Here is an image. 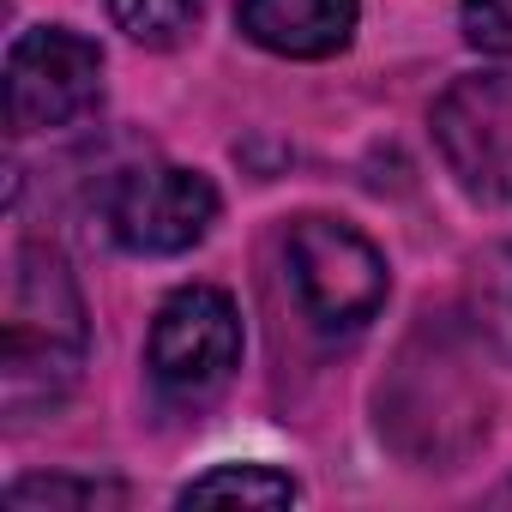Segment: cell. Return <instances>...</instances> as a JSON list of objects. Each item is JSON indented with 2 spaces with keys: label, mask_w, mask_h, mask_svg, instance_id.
I'll return each instance as SVG.
<instances>
[{
  "label": "cell",
  "mask_w": 512,
  "mask_h": 512,
  "mask_svg": "<svg viewBox=\"0 0 512 512\" xmlns=\"http://www.w3.org/2000/svg\"><path fill=\"white\" fill-rule=\"evenodd\" d=\"M91 320L73 266L49 241H19L7 260V308H0V404L13 422L55 410L85 368Z\"/></svg>",
  "instance_id": "obj_1"
},
{
  "label": "cell",
  "mask_w": 512,
  "mask_h": 512,
  "mask_svg": "<svg viewBox=\"0 0 512 512\" xmlns=\"http://www.w3.org/2000/svg\"><path fill=\"white\" fill-rule=\"evenodd\" d=\"M380 434L422 470H452L488 434V386L458 326L422 320L380 380Z\"/></svg>",
  "instance_id": "obj_2"
},
{
  "label": "cell",
  "mask_w": 512,
  "mask_h": 512,
  "mask_svg": "<svg viewBox=\"0 0 512 512\" xmlns=\"http://www.w3.org/2000/svg\"><path fill=\"white\" fill-rule=\"evenodd\" d=\"M284 266H290V290L308 314L314 332L326 338H350L362 332L380 308H386V253L344 217H296L284 229Z\"/></svg>",
  "instance_id": "obj_3"
},
{
  "label": "cell",
  "mask_w": 512,
  "mask_h": 512,
  "mask_svg": "<svg viewBox=\"0 0 512 512\" xmlns=\"http://www.w3.org/2000/svg\"><path fill=\"white\" fill-rule=\"evenodd\" d=\"M145 368H151L157 398L175 404V410H205L211 398H223L235 368H241V314H235V302L211 284L175 290L151 320Z\"/></svg>",
  "instance_id": "obj_4"
},
{
  "label": "cell",
  "mask_w": 512,
  "mask_h": 512,
  "mask_svg": "<svg viewBox=\"0 0 512 512\" xmlns=\"http://www.w3.org/2000/svg\"><path fill=\"white\" fill-rule=\"evenodd\" d=\"M103 103V49L67 25H31L7 49V121L19 139L79 127Z\"/></svg>",
  "instance_id": "obj_5"
},
{
  "label": "cell",
  "mask_w": 512,
  "mask_h": 512,
  "mask_svg": "<svg viewBox=\"0 0 512 512\" xmlns=\"http://www.w3.org/2000/svg\"><path fill=\"white\" fill-rule=\"evenodd\" d=\"M434 145L470 199L512 205V73H464L434 97Z\"/></svg>",
  "instance_id": "obj_6"
},
{
  "label": "cell",
  "mask_w": 512,
  "mask_h": 512,
  "mask_svg": "<svg viewBox=\"0 0 512 512\" xmlns=\"http://www.w3.org/2000/svg\"><path fill=\"white\" fill-rule=\"evenodd\" d=\"M217 211H223V199H217L211 175L181 169V163H139L103 199L109 235L127 253H145V260H169V253L199 247L211 235Z\"/></svg>",
  "instance_id": "obj_7"
},
{
  "label": "cell",
  "mask_w": 512,
  "mask_h": 512,
  "mask_svg": "<svg viewBox=\"0 0 512 512\" xmlns=\"http://www.w3.org/2000/svg\"><path fill=\"white\" fill-rule=\"evenodd\" d=\"M362 0H241V37L284 61H332L350 49Z\"/></svg>",
  "instance_id": "obj_8"
},
{
  "label": "cell",
  "mask_w": 512,
  "mask_h": 512,
  "mask_svg": "<svg viewBox=\"0 0 512 512\" xmlns=\"http://www.w3.org/2000/svg\"><path fill=\"white\" fill-rule=\"evenodd\" d=\"M464 314H470V332L512 362V241H494L470 260Z\"/></svg>",
  "instance_id": "obj_9"
},
{
  "label": "cell",
  "mask_w": 512,
  "mask_h": 512,
  "mask_svg": "<svg viewBox=\"0 0 512 512\" xmlns=\"http://www.w3.org/2000/svg\"><path fill=\"white\" fill-rule=\"evenodd\" d=\"M302 488L272 470V464H217L181 488V506H211V500H241V506H290Z\"/></svg>",
  "instance_id": "obj_10"
},
{
  "label": "cell",
  "mask_w": 512,
  "mask_h": 512,
  "mask_svg": "<svg viewBox=\"0 0 512 512\" xmlns=\"http://www.w3.org/2000/svg\"><path fill=\"white\" fill-rule=\"evenodd\" d=\"M91 506H127V488L109 476H19L7 488V512H91Z\"/></svg>",
  "instance_id": "obj_11"
},
{
  "label": "cell",
  "mask_w": 512,
  "mask_h": 512,
  "mask_svg": "<svg viewBox=\"0 0 512 512\" xmlns=\"http://www.w3.org/2000/svg\"><path fill=\"white\" fill-rule=\"evenodd\" d=\"M109 19L139 49H175L199 19V0H109Z\"/></svg>",
  "instance_id": "obj_12"
},
{
  "label": "cell",
  "mask_w": 512,
  "mask_h": 512,
  "mask_svg": "<svg viewBox=\"0 0 512 512\" xmlns=\"http://www.w3.org/2000/svg\"><path fill=\"white\" fill-rule=\"evenodd\" d=\"M464 43L482 55H512V0H464L458 7Z\"/></svg>",
  "instance_id": "obj_13"
}]
</instances>
